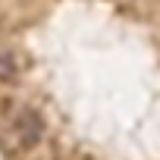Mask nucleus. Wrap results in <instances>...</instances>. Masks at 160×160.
I'll list each match as a JSON object with an SVG mask.
<instances>
[{
	"mask_svg": "<svg viewBox=\"0 0 160 160\" xmlns=\"http://www.w3.org/2000/svg\"><path fill=\"white\" fill-rule=\"evenodd\" d=\"M41 138H44V119L38 116V110H32V107L19 110L13 116V122H10V141H13V148L16 151H32Z\"/></svg>",
	"mask_w": 160,
	"mask_h": 160,
	"instance_id": "nucleus-1",
	"label": "nucleus"
},
{
	"mask_svg": "<svg viewBox=\"0 0 160 160\" xmlns=\"http://www.w3.org/2000/svg\"><path fill=\"white\" fill-rule=\"evenodd\" d=\"M16 78H19V63H16L13 50L0 44V82H16Z\"/></svg>",
	"mask_w": 160,
	"mask_h": 160,
	"instance_id": "nucleus-2",
	"label": "nucleus"
}]
</instances>
